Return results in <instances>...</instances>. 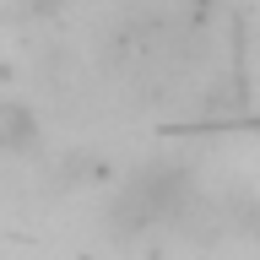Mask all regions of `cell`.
<instances>
[{"mask_svg":"<svg viewBox=\"0 0 260 260\" xmlns=\"http://www.w3.org/2000/svg\"><path fill=\"white\" fill-rule=\"evenodd\" d=\"M44 141V125L38 114L22 103V98H0V157H27Z\"/></svg>","mask_w":260,"mask_h":260,"instance_id":"obj_1","label":"cell"}]
</instances>
